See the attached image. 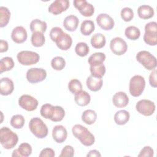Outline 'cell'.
Segmentation results:
<instances>
[{"label":"cell","mask_w":157,"mask_h":157,"mask_svg":"<svg viewBox=\"0 0 157 157\" xmlns=\"http://www.w3.org/2000/svg\"><path fill=\"white\" fill-rule=\"evenodd\" d=\"M72 132L75 137L78 139L85 146H91L94 143L95 138L88 129L79 124H75L72 128Z\"/></svg>","instance_id":"6da1fadb"},{"label":"cell","mask_w":157,"mask_h":157,"mask_svg":"<svg viewBox=\"0 0 157 157\" xmlns=\"http://www.w3.org/2000/svg\"><path fill=\"white\" fill-rule=\"evenodd\" d=\"M18 137L17 134L7 127H2L0 129V142L4 148H13L17 144Z\"/></svg>","instance_id":"7a4b0ae2"},{"label":"cell","mask_w":157,"mask_h":157,"mask_svg":"<svg viewBox=\"0 0 157 157\" xmlns=\"http://www.w3.org/2000/svg\"><path fill=\"white\" fill-rule=\"evenodd\" d=\"M29 128L33 134L39 139H43L48 135V129L47 125L38 117L33 118L29 121Z\"/></svg>","instance_id":"3957f363"},{"label":"cell","mask_w":157,"mask_h":157,"mask_svg":"<svg viewBox=\"0 0 157 157\" xmlns=\"http://www.w3.org/2000/svg\"><path fill=\"white\" fill-rule=\"evenodd\" d=\"M145 87V78L139 75H136L131 77L129 82V90L131 96L134 97L140 96Z\"/></svg>","instance_id":"277c9868"},{"label":"cell","mask_w":157,"mask_h":157,"mask_svg":"<svg viewBox=\"0 0 157 157\" xmlns=\"http://www.w3.org/2000/svg\"><path fill=\"white\" fill-rule=\"evenodd\" d=\"M136 59L147 70L152 71L156 69V59L148 51L142 50L138 52L136 55Z\"/></svg>","instance_id":"5b68a950"},{"label":"cell","mask_w":157,"mask_h":157,"mask_svg":"<svg viewBox=\"0 0 157 157\" xmlns=\"http://www.w3.org/2000/svg\"><path fill=\"white\" fill-rule=\"evenodd\" d=\"M144 42L149 45L155 46L157 44V23L151 21L145 26V34L144 35Z\"/></svg>","instance_id":"8992f818"},{"label":"cell","mask_w":157,"mask_h":157,"mask_svg":"<svg viewBox=\"0 0 157 157\" xmlns=\"http://www.w3.org/2000/svg\"><path fill=\"white\" fill-rule=\"evenodd\" d=\"M18 62L25 66H29L36 64L40 59L39 55L34 52L23 50L20 52L17 55Z\"/></svg>","instance_id":"52a82bcc"},{"label":"cell","mask_w":157,"mask_h":157,"mask_svg":"<svg viewBox=\"0 0 157 157\" xmlns=\"http://www.w3.org/2000/svg\"><path fill=\"white\" fill-rule=\"evenodd\" d=\"M47 72L42 68L33 67L28 70L26 72L27 80L31 83H36L45 79Z\"/></svg>","instance_id":"ba28073f"},{"label":"cell","mask_w":157,"mask_h":157,"mask_svg":"<svg viewBox=\"0 0 157 157\" xmlns=\"http://www.w3.org/2000/svg\"><path fill=\"white\" fill-rule=\"evenodd\" d=\"M137 111L145 116L151 115L155 110V104L153 102L148 99H142L136 104Z\"/></svg>","instance_id":"9c48e42d"},{"label":"cell","mask_w":157,"mask_h":157,"mask_svg":"<svg viewBox=\"0 0 157 157\" xmlns=\"http://www.w3.org/2000/svg\"><path fill=\"white\" fill-rule=\"evenodd\" d=\"M110 48L116 55L124 54L128 49V45L125 40L121 37L113 38L110 42Z\"/></svg>","instance_id":"30bf717a"},{"label":"cell","mask_w":157,"mask_h":157,"mask_svg":"<svg viewBox=\"0 0 157 157\" xmlns=\"http://www.w3.org/2000/svg\"><path fill=\"white\" fill-rule=\"evenodd\" d=\"M38 104V101L36 98L28 94H23L18 99L19 105L22 109L29 112L36 110Z\"/></svg>","instance_id":"8fae6325"},{"label":"cell","mask_w":157,"mask_h":157,"mask_svg":"<svg viewBox=\"0 0 157 157\" xmlns=\"http://www.w3.org/2000/svg\"><path fill=\"white\" fill-rule=\"evenodd\" d=\"M74 6L84 17H91L93 15L94 8L93 6L85 0H74Z\"/></svg>","instance_id":"7c38bea8"},{"label":"cell","mask_w":157,"mask_h":157,"mask_svg":"<svg viewBox=\"0 0 157 157\" xmlns=\"http://www.w3.org/2000/svg\"><path fill=\"white\" fill-rule=\"evenodd\" d=\"M69 7L68 0H55L48 7V12L54 15H58L66 11Z\"/></svg>","instance_id":"4fadbf2b"},{"label":"cell","mask_w":157,"mask_h":157,"mask_svg":"<svg viewBox=\"0 0 157 157\" xmlns=\"http://www.w3.org/2000/svg\"><path fill=\"white\" fill-rule=\"evenodd\" d=\"M96 23L103 30H110L115 25L113 18L107 13H100L96 17Z\"/></svg>","instance_id":"5bb4252c"},{"label":"cell","mask_w":157,"mask_h":157,"mask_svg":"<svg viewBox=\"0 0 157 157\" xmlns=\"http://www.w3.org/2000/svg\"><path fill=\"white\" fill-rule=\"evenodd\" d=\"M27 32L25 28L21 26L14 28L11 33V38L17 44H21L27 39Z\"/></svg>","instance_id":"9a60e30c"},{"label":"cell","mask_w":157,"mask_h":157,"mask_svg":"<svg viewBox=\"0 0 157 157\" xmlns=\"http://www.w3.org/2000/svg\"><path fill=\"white\" fill-rule=\"evenodd\" d=\"M52 137L57 143H63L67 137L66 129L63 125H56L52 130Z\"/></svg>","instance_id":"2e32d148"},{"label":"cell","mask_w":157,"mask_h":157,"mask_svg":"<svg viewBox=\"0 0 157 157\" xmlns=\"http://www.w3.org/2000/svg\"><path fill=\"white\" fill-rule=\"evenodd\" d=\"M56 46L62 50H67L72 45V40L70 35L63 32L55 41Z\"/></svg>","instance_id":"e0dca14e"},{"label":"cell","mask_w":157,"mask_h":157,"mask_svg":"<svg viewBox=\"0 0 157 157\" xmlns=\"http://www.w3.org/2000/svg\"><path fill=\"white\" fill-rule=\"evenodd\" d=\"M112 102L118 108L124 107L129 103V98L124 92L118 91L113 96Z\"/></svg>","instance_id":"ac0fdd59"},{"label":"cell","mask_w":157,"mask_h":157,"mask_svg":"<svg viewBox=\"0 0 157 157\" xmlns=\"http://www.w3.org/2000/svg\"><path fill=\"white\" fill-rule=\"evenodd\" d=\"M14 90V85L12 80L8 77H3L0 81L1 94L7 96L10 94Z\"/></svg>","instance_id":"d6986e66"},{"label":"cell","mask_w":157,"mask_h":157,"mask_svg":"<svg viewBox=\"0 0 157 157\" xmlns=\"http://www.w3.org/2000/svg\"><path fill=\"white\" fill-rule=\"evenodd\" d=\"M32 153V147L28 143H22L18 148L13 150L12 156L15 157H28Z\"/></svg>","instance_id":"ffe728a7"},{"label":"cell","mask_w":157,"mask_h":157,"mask_svg":"<svg viewBox=\"0 0 157 157\" xmlns=\"http://www.w3.org/2000/svg\"><path fill=\"white\" fill-rule=\"evenodd\" d=\"M78 23V18L76 16L74 15H70L64 18L63 21V26L67 31L72 32L77 29Z\"/></svg>","instance_id":"44dd1931"},{"label":"cell","mask_w":157,"mask_h":157,"mask_svg":"<svg viewBox=\"0 0 157 157\" xmlns=\"http://www.w3.org/2000/svg\"><path fill=\"white\" fill-rule=\"evenodd\" d=\"M74 100L79 106H86L90 102L91 96L86 91L81 90L75 94Z\"/></svg>","instance_id":"7402d4cb"},{"label":"cell","mask_w":157,"mask_h":157,"mask_svg":"<svg viewBox=\"0 0 157 157\" xmlns=\"http://www.w3.org/2000/svg\"><path fill=\"white\" fill-rule=\"evenodd\" d=\"M86 86L92 91H98L102 86V80L101 78H96L91 75L86 79Z\"/></svg>","instance_id":"603a6c76"},{"label":"cell","mask_w":157,"mask_h":157,"mask_svg":"<svg viewBox=\"0 0 157 157\" xmlns=\"http://www.w3.org/2000/svg\"><path fill=\"white\" fill-rule=\"evenodd\" d=\"M137 13L139 17L142 19H149L153 17V8L148 5H142L138 7Z\"/></svg>","instance_id":"cb8c5ba5"},{"label":"cell","mask_w":157,"mask_h":157,"mask_svg":"<svg viewBox=\"0 0 157 157\" xmlns=\"http://www.w3.org/2000/svg\"><path fill=\"white\" fill-rule=\"evenodd\" d=\"M129 113L126 110H120L114 115V121L118 125H124L129 121Z\"/></svg>","instance_id":"d4e9b609"},{"label":"cell","mask_w":157,"mask_h":157,"mask_svg":"<svg viewBox=\"0 0 157 157\" xmlns=\"http://www.w3.org/2000/svg\"><path fill=\"white\" fill-rule=\"evenodd\" d=\"M47 28V23L44 21H41L39 19H34L30 23V29L33 33L39 32L44 33L46 31Z\"/></svg>","instance_id":"484cf974"},{"label":"cell","mask_w":157,"mask_h":157,"mask_svg":"<svg viewBox=\"0 0 157 157\" xmlns=\"http://www.w3.org/2000/svg\"><path fill=\"white\" fill-rule=\"evenodd\" d=\"M105 36L101 33H96L91 38V44L95 48H102L105 45Z\"/></svg>","instance_id":"4316f807"},{"label":"cell","mask_w":157,"mask_h":157,"mask_svg":"<svg viewBox=\"0 0 157 157\" xmlns=\"http://www.w3.org/2000/svg\"><path fill=\"white\" fill-rule=\"evenodd\" d=\"M105 59V55L102 52H96L90 56L88 62L90 66L103 64Z\"/></svg>","instance_id":"83f0119b"},{"label":"cell","mask_w":157,"mask_h":157,"mask_svg":"<svg viewBox=\"0 0 157 157\" xmlns=\"http://www.w3.org/2000/svg\"><path fill=\"white\" fill-rule=\"evenodd\" d=\"M97 118V114L96 112L91 109H88L85 110L82 115V120L83 123L86 124H93Z\"/></svg>","instance_id":"f1b7e54d"},{"label":"cell","mask_w":157,"mask_h":157,"mask_svg":"<svg viewBox=\"0 0 157 157\" xmlns=\"http://www.w3.org/2000/svg\"><path fill=\"white\" fill-rule=\"evenodd\" d=\"M94 28L95 26L93 21L84 20L80 26V32L84 36H89L94 31Z\"/></svg>","instance_id":"f546056e"},{"label":"cell","mask_w":157,"mask_h":157,"mask_svg":"<svg viewBox=\"0 0 157 157\" xmlns=\"http://www.w3.org/2000/svg\"><path fill=\"white\" fill-rule=\"evenodd\" d=\"M14 61L11 57L6 56L2 58L0 61V72L2 73L11 70L14 67Z\"/></svg>","instance_id":"4dcf8cb0"},{"label":"cell","mask_w":157,"mask_h":157,"mask_svg":"<svg viewBox=\"0 0 157 157\" xmlns=\"http://www.w3.org/2000/svg\"><path fill=\"white\" fill-rule=\"evenodd\" d=\"M125 36L130 40H137L140 36V31L138 28L134 26L127 27L124 31Z\"/></svg>","instance_id":"1f68e13d"},{"label":"cell","mask_w":157,"mask_h":157,"mask_svg":"<svg viewBox=\"0 0 157 157\" xmlns=\"http://www.w3.org/2000/svg\"><path fill=\"white\" fill-rule=\"evenodd\" d=\"M10 12L9 10L4 6L0 7V27L6 26L10 20Z\"/></svg>","instance_id":"d6a6232c"},{"label":"cell","mask_w":157,"mask_h":157,"mask_svg":"<svg viewBox=\"0 0 157 157\" xmlns=\"http://www.w3.org/2000/svg\"><path fill=\"white\" fill-rule=\"evenodd\" d=\"M31 41L33 46L36 47H40L44 45L45 42V38L43 33L35 32L33 33L31 36Z\"/></svg>","instance_id":"836d02e7"},{"label":"cell","mask_w":157,"mask_h":157,"mask_svg":"<svg viewBox=\"0 0 157 157\" xmlns=\"http://www.w3.org/2000/svg\"><path fill=\"white\" fill-rule=\"evenodd\" d=\"M90 71L93 77L96 78H102L105 73V67L104 64L90 66Z\"/></svg>","instance_id":"e575fe53"},{"label":"cell","mask_w":157,"mask_h":157,"mask_svg":"<svg viewBox=\"0 0 157 157\" xmlns=\"http://www.w3.org/2000/svg\"><path fill=\"white\" fill-rule=\"evenodd\" d=\"M65 115V111L64 109L58 105L54 106L53 112L50 120L54 122L61 121Z\"/></svg>","instance_id":"d590c367"},{"label":"cell","mask_w":157,"mask_h":157,"mask_svg":"<svg viewBox=\"0 0 157 157\" xmlns=\"http://www.w3.org/2000/svg\"><path fill=\"white\" fill-rule=\"evenodd\" d=\"M25 120L23 115L17 114L12 117L10 119V125L15 129H21L25 124Z\"/></svg>","instance_id":"8d00e7d4"},{"label":"cell","mask_w":157,"mask_h":157,"mask_svg":"<svg viewBox=\"0 0 157 157\" xmlns=\"http://www.w3.org/2000/svg\"><path fill=\"white\" fill-rule=\"evenodd\" d=\"M75 52L76 54L81 57L85 56L90 52L88 45L85 42H78L75 47Z\"/></svg>","instance_id":"74e56055"},{"label":"cell","mask_w":157,"mask_h":157,"mask_svg":"<svg viewBox=\"0 0 157 157\" xmlns=\"http://www.w3.org/2000/svg\"><path fill=\"white\" fill-rule=\"evenodd\" d=\"M51 66L53 69L61 71L66 66L65 59L61 56H55L51 61Z\"/></svg>","instance_id":"f35d334b"},{"label":"cell","mask_w":157,"mask_h":157,"mask_svg":"<svg viewBox=\"0 0 157 157\" xmlns=\"http://www.w3.org/2000/svg\"><path fill=\"white\" fill-rule=\"evenodd\" d=\"M53 108L54 106L50 104H45L42 105L40 110V115L44 118L50 120L53 114Z\"/></svg>","instance_id":"ab89813d"},{"label":"cell","mask_w":157,"mask_h":157,"mask_svg":"<svg viewBox=\"0 0 157 157\" xmlns=\"http://www.w3.org/2000/svg\"><path fill=\"white\" fill-rule=\"evenodd\" d=\"M68 88L72 93L75 94L82 90V85L80 80L77 79H72L68 83Z\"/></svg>","instance_id":"60d3db41"},{"label":"cell","mask_w":157,"mask_h":157,"mask_svg":"<svg viewBox=\"0 0 157 157\" xmlns=\"http://www.w3.org/2000/svg\"><path fill=\"white\" fill-rule=\"evenodd\" d=\"M121 17L124 21H130L134 17V12L130 7H124L120 12Z\"/></svg>","instance_id":"b9f144b4"},{"label":"cell","mask_w":157,"mask_h":157,"mask_svg":"<svg viewBox=\"0 0 157 157\" xmlns=\"http://www.w3.org/2000/svg\"><path fill=\"white\" fill-rule=\"evenodd\" d=\"M63 33L62 29L59 27H53L50 31V37L52 41L55 42L57 40L59 36Z\"/></svg>","instance_id":"7bdbcfd3"},{"label":"cell","mask_w":157,"mask_h":157,"mask_svg":"<svg viewBox=\"0 0 157 157\" xmlns=\"http://www.w3.org/2000/svg\"><path fill=\"white\" fill-rule=\"evenodd\" d=\"M74 155V149L71 145H66L61 150L59 157H72Z\"/></svg>","instance_id":"ee69618b"},{"label":"cell","mask_w":157,"mask_h":157,"mask_svg":"<svg viewBox=\"0 0 157 157\" xmlns=\"http://www.w3.org/2000/svg\"><path fill=\"white\" fill-rule=\"evenodd\" d=\"M153 150L150 146L144 147L140 151V153L138 155L139 157H151L153 156Z\"/></svg>","instance_id":"f6af8a7d"},{"label":"cell","mask_w":157,"mask_h":157,"mask_svg":"<svg viewBox=\"0 0 157 157\" xmlns=\"http://www.w3.org/2000/svg\"><path fill=\"white\" fill-rule=\"evenodd\" d=\"M40 157H54L55 156V151L51 148H44L40 153Z\"/></svg>","instance_id":"bcb514c9"},{"label":"cell","mask_w":157,"mask_h":157,"mask_svg":"<svg viewBox=\"0 0 157 157\" xmlns=\"http://www.w3.org/2000/svg\"><path fill=\"white\" fill-rule=\"evenodd\" d=\"M149 83L150 85L154 88L157 86V81H156V69L152 70V72L149 75Z\"/></svg>","instance_id":"7dc6e473"},{"label":"cell","mask_w":157,"mask_h":157,"mask_svg":"<svg viewBox=\"0 0 157 157\" xmlns=\"http://www.w3.org/2000/svg\"><path fill=\"white\" fill-rule=\"evenodd\" d=\"M9 45L6 40H0V52L1 53L6 52L8 50Z\"/></svg>","instance_id":"c3c4849f"},{"label":"cell","mask_w":157,"mask_h":157,"mask_svg":"<svg viewBox=\"0 0 157 157\" xmlns=\"http://www.w3.org/2000/svg\"><path fill=\"white\" fill-rule=\"evenodd\" d=\"M87 157H94V156H96V157H100L101 156V153H99V151L96 150H92L91 151H89V153L87 154L86 155Z\"/></svg>","instance_id":"681fc988"}]
</instances>
